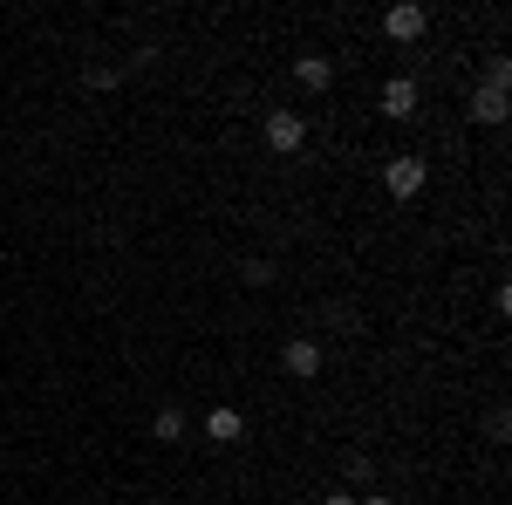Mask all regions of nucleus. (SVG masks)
I'll return each mask as SVG.
<instances>
[{
    "mask_svg": "<svg viewBox=\"0 0 512 505\" xmlns=\"http://www.w3.org/2000/svg\"><path fill=\"white\" fill-rule=\"evenodd\" d=\"M424 178H431V171H424V157H390V164H383V185H390V198H417L424 192Z\"/></svg>",
    "mask_w": 512,
    "mask_h": 505,
    "instance_id": "nucleus-1",
    "label": "nucleus"
},
{
    "mask_svg": "<svg viewBox=\"0 0 512 505\" xmlns=\"http://www.w3.org/2000/svg\"><path fill=\"white\" fill-rule=\"evenodd\" d=\"M301 144H308V123L294 117V110H274V117H267V151H301Z\"/></svg>",
    "mask_w": 512,
    "mask_h": 505,
    "instance_id": "nucleus-2",
    "label": "nucleus"
},
{
    "mask_svg": "<svg viewBox=\"0 0 512 505\" xmlns=\"http://www.w3.org/2000/svg\"><path fill=\"white\" fill-rule=\"evenodd\" d=\"M383 28H390V41H417V35H424V28H431V14L403 0V7H390V14H383Z\"/></svg>",
    "mask_w": 512,
    "mask_h": 505,
    "instance_id": "nucleus-3",
    "label": "nucleus"
},
{
    "mask_svg": "<svg viewBox=\"0 0 512 505\" xmlns=\"http://www.w3.org/2000/svg\"><path fill=\"white\" fill-rule=\"evenodd\" d=\"M280 362H287V376H301V383H308V376H321V349H315V342H308V335H294Z\"/></svg>",
    "mask_w": 512,
    "mask_h": 505,
    "instance_id": "nucleus-4",
    "label": "nucleus"
},
{
    "mask_svg": "<svg viewBox=\"0 0 512 505\" xmlns=\"http://www.w3.org/2000/svg\"><path fill=\"white\" fill-rule=\"evenodd\" d=\"M383 117H417V82L410 76H390V89H383Z\"/></svg>",
    "mask_w": 512,
    "mask_h": 505,
    "instance_id": "nucleus-5",
    "label": "nucleus"
},
{
    "mask_svg": "<svg viewBox=\"0 0 512 505\" xmlns=\"http://www.w3.org/2000/svg\"><path fill=\"white\" fill-rule=\"evenodd\" d=\"M205 437H212V444H239V437H246V417H239V410H212V417H205Z\"/></svg>",
    "mask_w": 512,
    "mask_h": 505,
    "instance_id": "nucleus-6",
    "label": "nucleus"
},
{
    "mask_svg": "<svg viewBox=\"0 0 512 505\" xmlns=\"http://www.w3.org/2000/svg\"><path fill=\"white\" fill-rule=\"evenodd\" d=\"M294 76H301V89H328V82H335V62H328V55H301Z\"/></svg>",
    "mask_w": 512,
    "mask_h": 505,
    "instance_id": "nucleus-7",
    "label": "nucleus"
},
{
    "mask_svg": "<svg viewBox=\"0 0 512 505\" xmlns=\"http://www.w3.org/2000/svg\"><path fill=\"white\" fill-rule=\"evenodd\" d=\"M472 117L478 123H506V89H472Z\"/></svg>",
    "mask_w": 512,
    "mask_h": 505,
    "instance_id": "nucleus-8",
    "label": "nucleus"
},
{
    "mask_svg": "<svg viewBox=\"0 0 512 505\" xmlns=\"http://www.w3.org/2000/svg\"><path fill=\"white\" fill-rule=\"evenodd\" d=\"M151 437H158V444H178V437H185V410H158V417H151Z\"/></svg>",
    "mask_w": 512,
    "mask_h": 505,
    "instance_id": "nucleus-9",
    "label": "nucleus"
},
{
    "mask_svg": "<svg viewBox=\"0 0 512 505\" xmlns=\"http://www.w3.org/2000/svg\"><path fill=\"white\" fill-rule=\"evenodd\" d=\"M355 505H396V499H390V492H362Z\"/></svg>",
    "mask_w": 512,
    "mask_h": 505,
    "instance_id": "nucleus-10",
    "label": "nucleus"
},
{
    "mask_svg": "<svg viewBox=\"0 0 512 505\" xmlns=\"http://www.w3.org/2000/svg\"><path fill=\"white\" fill-rule=\"evenodd\" d=\"M321 505H355V492H328V499H321Z\"/></svg>",
    "mask_w": 512,
    "mask_h": 505,
    "instance_id": "nucleus-11",
    "label": "nucleus"
},
{
    "mask_svg": "<svg viewBox=\"0 0 512 505\" xmlns=\"http://www.w3.org/2000/svg\"><path fill=\"white\" fill-rule=\"evenodd\" d=\"M0 451H7V437H0Z\"/></svg>",
    "mask_w": 512,
    "mask_h": 505,
    "instance_id": "nucleus-12",
    "label": "nucleus"
}]
</instances>
